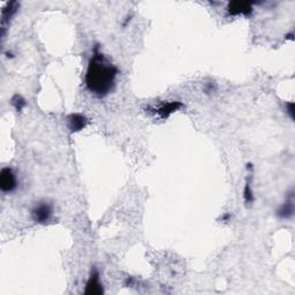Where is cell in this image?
<instances>
[{
	"label": "cell",
	"instance_id": "obj_2",
	"mask_svg": "<svg viewBox=\"0 0 295 295\" xmlns=\"http://www.w3.org/2000/svg\"><path fill=\"white\" fill-rule=\"evenodd\" d=\"M52 205L47 202H39L34 206L31 211V217L34 221L38 224H46L52 218Z\"/></svg>",
	"mask_w": 295,
	"mask_h": 295
},
{
	"label": "cell",
	"instance_id": "obj_8",
	"mask_svg": "<svg viewBox=\"0 0 295 295\" xmlns=\"http://www.w3.org/2000/svg\"><path fill=\"white\" fill-rule=\"evenodd\" d=\"M103 293V287L99 280V275L97 271H94L87 283L86 294H101Z\"/></svg>",
	"mask_w": 295,
	"mask_h": 295
},
{
	"label": "cell",
	"instance_id": "obj_5",
	"mask_svg": "<svg viewBox=\"0 0 295 295\" xmlns=\"http://www.w3.org/2000/svg\"><path fill=\"white\" fill-rule=\"evenodd\" d=\"M18 7H20V5H18V2L16 1L7 2L6 6L3 7L1 12V36L2 37L5 36L6 29L9 25V21L12 20V17L16 14Z\"/></svg>",
	"mask_w": 295,
	"mask_h": 295
},
{
	"label": "cell",
	"instance_id": "obj_1",
	"mask_svg": "<svg viewBox=\"0 0 295 295\" xmlns=\"http://www.w3.org/2000/svg\"><path fill=\"white\" fill-rule=\"evenodd\" d=\"M117 66L99 51L96 45L92 51L86 73V86L96 97H105L114 89L118 76Z\"/></svg>",
	"mask_w": 295,
	"mask_h": 295
},
{
	"label": "cell",
	"instance_id": "obj_11",
	"mask_svg": "<svg viewBox=\"0 0 295 295\" xmlns=\"http://www.w3.org/2000/svg\"><path fill=\"white\" fill-rule=\"evenodd\" d=\"M293 103H290L289 104V113L291 114V118H294V111H293Z\"/></svg>",
	"mask_w": 295,
	"mask_h": 295
},
{
	"label": "cell",
	"instance_id": "obj_10",
	"mask_svg": "<svg viewBox=\"0 0 295 295\" xmlns=\"http://www.w3.org/2000/svg\"><path fill=\"white\" fill-rule=\"evenodd\" d=\"M12 105L14 106V109H15L17 111V112H18V111H22V110H23L25 108L27 103H25V99L23 97H22V96L15 95L12 98Z\"/></svg>",
	"mask_w": 295,
	"mask_h": 295
},
{
	"label": "cell",
	"instance_id": "obj_3",
	"mask_svg": "<svg viewBox=\"0 0 295 295\" xmlns=\"http://www.w3.org/2000/svg\"><path fill=\"white\" fill-rule=\"evenodd\" d=\"M17 187L16 174L10 167H3L0 172V188L3 193H12Z\"/></svg>",
	"mask_w": 295,
	"mask_h": 295
},
{
	"label": "cell",
	"instance_id": "obj_7",
	"mask_svg": "<svg viewBox=\"0 0 295 295\" xmlns=\"http://www.w3.org/2000/svg\"><path fill=\"white\" fill-rule=\"evenodd\" d=\"M252 10V3L247 1H232L227 6V12L231 15H248Z\"/></svg>",
	"mask_w": 295,
	"mask_h": 295
},
{
	"label": "cell",
	"instance_id": "obj_4",
	"mask_svg": "<svg viewBox=\"0 0 295 295\" xmlns=\"http://www.w3.org/2000/svg\"><path fill=\"white\" fill-rule=\"evenodd\" d=\"M183 104L181 102H167V103H161L160 105L156 106V108H151L150 111L153 114H156L157 117L161 118V119H166L171 116L172 113H174L179 109H181Z\"/></svg>",
	"mask_w": 295,
	"mask_h": 295
},
{
	"label": "cell",
	"instance_id": "obj_9",
	"mask_svg": "<svg viewBox=\"0 0 295 295\" xmlns=\"http://www.w3.org/2000/svg\"><path fill=\"white\" fill-rule=\"evenodd\" d=\"M294 213V198L293 195L291 194L290 198H287L286 202L280 206L278 211H277V215H278L280 218L283 219H289L293 216Z\"/></svg>",
	"mask_w": 295,
	"mask_h": 295
},
{
	"label": "cell",
	"instance_id": "obj_6",
	"mask_svg": "<svg viewBox=\"0 0 295 295\" xmlns=\"http://www.w3.org/2000/svg\"><path fill=\"white\" fill-rule=\"evenodd\" d=\"M88 119L80 113H72L67 117V126L71 132H80L87 127Z\"/></svg>",
	"mask_w": 295,
	"mask_h": 295
}]
</instances>
